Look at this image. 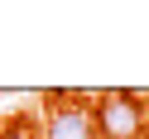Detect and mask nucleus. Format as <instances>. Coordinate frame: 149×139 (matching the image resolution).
<instances>
[{"instance_id":"1","label":"nucleus","mask_w":149,"mask_h":139,"mask_svg":"<svg viewBox=\"0 0 149 139\" xmlns=\"http://www.w3.org/2000/svg\"><path fill=\"white\" fill-rule=\"evenodd\" d=\"M149 91H101L91 101L96 139H149Z\"/></svg>"},{"instance_id":"3","label":"nucleus","mask_w":149,"mask_h":139,"mask_svg":"<svg viewBox=\"0 0 149 139\" xmlns=\"http://www.w3.org/2000/svg\"><path fill=\"white\" fill-rule=\"evenodd\" d=\"M0 139H34V129H29V125H10Z\"/></svg>"},{"instance_id":"2","label":"nucleus","mask_w":149,"mask_h":139,"mask_svg":"<svg viewBox=\"0 0 149 139\" xmlns=\"http://www.w3.org/2000/svg\"><path fill=\"white\" fill-rule=\"evenodd\" d=\"M43 139H96L91 101L77 91H48V115H43Z\"/></svg>"},{"instance_id":"4","label":"nucleus","mask_w":149,"mask_h":139,"mask_svg":"<svg viewBox=\"0 0 149 139\" xmlns=\"http://www.w3.org/2000/svg\"><path fill=\"white\" fill-rule=\"evenodd\" d=\"M144 115H149V106H144Z\"/></svg>"}]
</instances>
